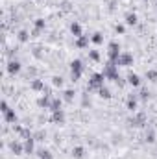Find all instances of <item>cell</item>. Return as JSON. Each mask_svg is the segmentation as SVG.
Instances as JSON below:
<instances>
[{
	"instance_id": "31",
	"label": "cell",
	"mask_w": 157,
	"mask_h": 159,
	"mask_svg": "<svg viewBox=\"0 0 157 159\" xmlns=\"http://www.w3.org/2000/svg\"><path fill=\"white\" fill-rule=\"evenodd\" d=\"M124 30H126V28H124L122 24H117V26H115V32H117V34H124Z\"/></svg>"
},
{
	"instance_id": "20",
	"label": "cell",
	"mask_w": 157,
	"mask_h": 159,
	"mask_svg": "<svg viewBox=\"0 0 157 159\" xmlns=\"http://www.w3.org/2000/svg\"><path fill=\"white\" fill-rule=\"evenodd\" d=\"M17 39L20 41V43H26V41L30 39V34H28L26 30H20V32L17 34Z\"/></svg>"
},
{
	"instance_id": "11",
	"label": "cell",
	"mask_w": 157,
	"mask_h": 159,
	"mask_svg": "<svg viewBox=\"0 0 157 159\" xmlns=\"http://www.w3.org/2000/svg\"><path fill=\"white\" fill-rule=\"evenodd\" d=\"M52 120H54V122H59V124H63V122H65V113H63V109L52 111Z\"/></svg>"
},
{
	"instance_id": "10",
	"label": "cell",
	"mask_w": 157,
	"mask_h": 159,
	"mask_svg": "<svg viewBox=\"0 0 157 159\" xmlns=\"http://www.w3.org/2000/svg\"><path fill=\"white\" fill-rule=\"evenodd\" d=\"M128 83L133 85V87H139V85H141V78H139V74L129 72V74H128Z\"/></svg>"
},
{
	"instance_id": "7",
	"label": "cell",
	"mask_w": 157,
	"mask_h": 159,
	"mask_svg": "<svg viewBox=\"0 0 157 159\" xmlns=\"http://www.w3.org/2000/svg\"><path fill=\"white\" fill-rule=\"evenodd\" d=\"M133 126H137V128H141V126H144L146 124V115L144 113H135L133 117H131V120H129Z\"/></svg>"
},
{
	"instance_id": "8",
	"label": "cell",
	"mask_w": 157,
	"mask_h": 159,
	"mask_svg": "<svg viewBox=\"0 0 157 159\" xmlns=\"http://www.w3.org/2000/svg\"><path fill=\"white\" fill-rule=\"evenodd\" d=\"M7 72H9V74H17V72H20V61L11 59V61L7 63Z\"/></svg>"
},
{
	"instance_id": "1",
	"label": "cell",
	"mask_w": 157,
	"mask_h": 159,
	"mask_svg": "<svg viewBox=\"0 0 157 159\" xmlns=\"http://www.w3.org/2000/svg\"><path fill=\"white\" fill-rule=\"evenodd\" d=\"M102 74L105 76V80H113V81H117V80L120 78V76H118V70H117V63H113V61H109V63L104 67Z\"/></svg>"
},
{
	"instance_id": "23",
	"label": "cell",
	"mask_w": 157,
	"mask_h": 159,
	"mask_svg": "<svg viewBox=\"0 0 157 159\" xmlns=\"http://www.w3.org/2000/svg\"><path fill=\"white\" fill-rule=\"evenodd\" d=\"M50 109H52V111H57V109H61V100H59V98H54V100L50 102Z\"/></svg>"
},
{
	"instance_id": "16",
	"label": "cell",
	"mask_w": 157,
	"mask_h": 159,
	"mask_svg": "<svg viewBox=\"0 0 157 159\" xmlns=\"http://www.w3.org/2000/svg\"><path fill=\"white\" fill-rule=\"evenodd\" d=\"M126 106H128V109H129V111H135V109H137V98H135V96L131 94V96L128 98Z\"/></svg>"
},
{
	"instance_id": "30",
	"label": "cell",
	"mask_w": 157,
	"mask_h": 159,
	"mask_svg": "<svg viewBox=\"0 0 157 159\" xmlns=\"http://www.w3.org/2000/svg\"><path fill=\"white\" fill-rule=\"evenodd\" d=\"M52 83H54L56 87H61V85H63V78H61V76H54V78H52Z\"/></svg>"
},
{
	"instance_id": "22",
	"label": "cell",
	"mask_w": 157,
	"mask_h": 159,
	"mask_svg": "<svg viewBox=\"0 0 157 159\" xmlns=\"http://www.w3.org/2000/svg\"><path fill=\"white\" fill-rule=\"evenodd\" d=\"M91 41H92L94 44H102V43H104V35H102L100 32H96V34H92V37H91Z\"/></svg>"
},
{
	"instance_id": "19",
	"label": "cell",
	"mask_w": 157,
	"mask_h": 159,
	"mask_svg": "<svg viewBox=\"0 0 157 159\" xmlns=\"http://www.w3.org/2000/svg\"><path fill=\"white\" fill-rule=\"evenodd\" d=\"M37 104H39V107H50V96L46 94V96H41L39 100H37Z\"/></svg>"
},
{
	"instance_id": "15",
	"label": "cell",
	"mask_w": 157,
	"mask_h": 159,
	"mask_svg": "<svg viewBox=\"0 0 157 159\" xmlns=\"http://www.w3.org/2000/svg\"><path fill=\"white\" fill-rule=\"evenodd\" d=\"M137 20H139V19H137L135 13H128V15H126V24H128V26H135Z\"/></svg>"
},
{
	"instance_id": "3",
	"label": "cell",
	"mask_w": 157,
	"mask_h": 159,
	"mask_svg": "<svg viewBox=\"0 0 157 159\" xmlns=\"http://www.w3.org/2000/svg\"><path fill=\"white\" fill-rule=\"evenodd\" d=\"M107 56H109V61L117 63L118 56H120V46H118L117 41H111V43H109V50H107Z\"/></svg>"
},
{
	"instance_id": "9",
	"label": "cell",
	"mask_w": 157,
	"mask_h": 159,
	"mask_svg": "<svg viewBox=\"0 0 157 159\" xmlns=\"http://www.w3.org/2000/svg\"><path fill=\"white\" fill-rule=\"evenodd\" d=\"M34 148H35V139L30 135V137H26V141H24V152H26V154H34Z\"/></svg>"
},
{
	"instance_id": "17",
	"label": "cell",
	"mask_w": 157,
	"mask_h": 159,
	"mask_svg": "<svg viewBox=\"0 0 157 159\" xmlns=\"http://www.w3.org/2000/svg\"><path fill=\"white\" fill-rule=\"evenodd\" d=\"M98 94H100V96H102V98H105V100H109V98H111V91H109V89H107V87H105V85H104V87H100V89H98Z\"/></svg>"
},
{
	"instance_id": "4",
	"label": "cell",
	"mask_w": 157,
	"mask_h": 159,
	"mask_svg": "<svg viewBox=\"0 0 157 159\" xmlns=\"http://www.w3.org/2000/svg\"><path fill=\"white\" fill-rule=\"evenodd\" d=\"M104 80H105V76H104L102 72H94V74L91 76V81H89V87L100 89V87H104Z\"/></svg>"
},
{
	"instance_id": "25",
	"label": "cell",
	"mask_w": 157,
	"mask_h": 159,
	"mask_svg": "<svg viewBox=\"0 0 157 159\" xmlns=\"http://www.w3.org/2000/svg\"><path fill=\"white\" fill-rule=\"evenodd\" d=\"M63 98H65L67 102H72V100H74V91H70V89L65 91V93H63Z\"/></svg>"
},
{
	"instance_id": "14",
	"label": "cell",
	"mask_w": 157,
	"mask_h": 159,
	"mask_svg": "<svg viewBox=\"0 0 157 159\" xmlns=\"http://www.w3.org/2000/svg\"><path fill=\"white\" fill-rule=\"evenodd\" d=\"M72 156H74V159H83L85 148H83V146H74V148H72Z\"/></svg>"
},
{
	"instance_id": "21",
	"label": "cell",
	"mask_w": 157,
	"mask_h": 159,
	"mask_svg": "<svg viewBox=\"0 0 157 159\" xmlns=\"http://www.w3.org/2000/svg\"><path fill=\"white\" fill-rule=\"evenodd\" d=\"M32 89H34V91H44V83H43L41 80H34V81H32Z\"/></svg>"
},
{
	"instance_id": "6",
	"label": "cell",
	"mask_w": 157,
	"mask_h": 159,
	"mask_svg": "<svg viewBox=\"0 0 157 159\" xmlns=\"http://www.w3.org/2000/svg\"><path fill=\"white\" fill-rule=\"evenodd\" d=\"M2 113H4V119L6 122H17V115L13 109H9V106L6 102H2Z\"/></svg>"
},
{
	"instance_id": "24",
	"label": "cell",
	"mask_w": 157,
	"mask_h": 159,
	"mask_svg": "<svg viewBox=\"0 0 157 159\" xmlns=\"http://www.w3.org/2000/svg\"><path fill=\"white\" fill-rule=\"evenodd\" d=\"M44 26H46V22H44L43 19H37V20H35V34L41 32V30H44Z\"/></svg>"
},
{
	"instance_id": "13",
	"label": "cell",
	"mask_w": 157,
	"mask_h": 159,
	"mask_svg": "<svg viewBox=\"0 0 157 159\" xmlns=\"http://www.w3.org/2000/svg\"><path fill=\"white\" fill-rule=\"evenodd\" d=\"M9 148H11V152H13L15 156H20V154L24 152V146H22L20 143H11V144H9Z\"/></svg>"
},
{
	"instance_id": "27",
	"label": "cell",
	"mask_w": 157,
	"mask_h": 159,
	"mask_svg": "<svg viewBox=\"0 0 157 159\" xmlns=\"http://www.w3.org/2000/svg\"><path fill=\"white\" fill-rule=\"evenodd\" d=\"M146 80L155 81V80H157V70H146Z\"/></svg>"
},
{
	"instance_id": "28",
	"label": "cell",
	"mask_w": 157,
	"mask_h": 159,
	"mask_svg": "<svg viewBox=\"0 0 157 159\" xmlns=\"http://www.w3.org/2000/svg\"><path fill=\"white\" fill-rule=\"evenodd\" d=\"M89 57H91L92 61H100V54H98V50H89Z\"/></svg>"
},
{
	"instance_id": "26",
	"label": "cell",
	"mask_w": 157,
	"mask_h": 159,
	"mask_svg": "<svg viewBox=\"0 0 157 159\" xmlns=\"http://www.w3.org/2000/svg\"><path fill=\"white\" fill-rule=\"evenodd\" d=\"M39 159H54V156L48 150H39Z\"/></svg>"
},
{
	"instance_id": "5",
	"label": "cell",
	"mask_w": 157,
	"mask_h": 159,
	"mask_svg": "<svg viewBox=\"0 0 157 159\" xmlns=\"http://www.w3.org/2000/svg\"><path fill=\"white\" fill-rule=\"evenodd\" d=\"M117 65H122V67L133 65V56L129 52H120V56H118V59H117Z\"/></svg>"
},
{
	"instance_id": "32",
	"label": "cell",
	"mask_w": 157,
	"mask_h": 159,
	"mask_svg": "<svg viewBox=\"0 0 157 159\" xmlns=\"http://www.w3.org/2000/svg\"><path fill=\"white\" fill-rule=\"evenodd\" d=\"M141 98H142V100H148V91H146V89L141 91Z\"/></svg>"
},
{
	"instance_id": "2",
	"label": "cell",
	"mask_w": 157,
	"mask_h": 159,
	"mask_svg": "<svg viewBox=\"0 0 157 159\" xmlns=\"http://www.w3.org/2000/svg\"><path fill=\"white\" fill-rule=\"evenodd\" d=\"M81 72H83V63L79 59H74L70 63V74H72V80H79L81 78Z\"/></svg>"
},
{
	"instance_id": "18",
	"label": "cell",
	"mask_w": 157,
	"mask_h": 159,
	"mask_svg": "<svg viewBox=\"0 0 157 159\" xmlns=\"http://www.w3.org/2000/svg\"><path fill=\"white\" fill-rule=\"evenodd\" d=\"M70 32L74 34V37H79V35H83V34H81V26H79L78 22H72V24H70Z\"/></svg>"
},
{
	"instance_id": "29",
	"label": "cell",
	"mask_w": 157,
	"mask_h": 159,
	"mask_svg": "<svg viewBox=\"0 0 157 159\" xmlns=\"http://www.w3.org/2000/svg\"><path fill=\"white\" fill-rule=\"evenodd\" d=\"M146 141H148V143H154V141H155V133H154V129H148V131H146Z\"/></svg>"
},
{
	"instance_id": "12",
	"label": "cell",
	"mask_w": 157,
	"mask_h": 159,
	"mask_svg": "<svg viewBox=\"0 0 157 159\" xmlns=\"http://www.w3.org/2000/svg\"><path fill=\"white\" fill-rule=\"evenodd\" d=\"M89 37H87V35H79V37H76V46H78V48H87V46H89Z\"/></svg>"
}]
</instances>
